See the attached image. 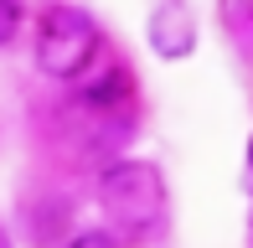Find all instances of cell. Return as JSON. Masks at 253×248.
<instances>
[{"label": "cell", "mask_w": 253, "mask_h": 248, "mask_svg": "<svg viewBox=\"0 0 253 248\" xmlns=\"http://www.w3.org/2000/svg\"><path fill=\"white\" fill-rule=\"evenodd\" d=\"M248 186H253V140H248Z\"/></svg>", "instance_id": "52a82bcc"}, {"label": "cell", "mask_w": 253, "mask_h": 248, "mask_svg": "<svg viewBox=\"0 0 253 248\" xmlns=\"http://www.w3.org/2000/svg\"><path fill=\"white\" fill-rule=\"evenodd\" d=\"M222 21H227V31H243L253 21V0H222Z\"/></svg>", "instance_id": "5b68a950"}, {"label": "cell", "mask_w": 253, "mask_h": 248, "mask_svg": "<svg viewBox=\"0 0 253 248\" xmlns=\"http://www.w3.org/2000/svg\"><path fill=\"white\" fill-rule=\"evenodd\" d=\"M98 207L114 222V233L140 238L166 212V181H160V171L150 161H114L98 176Z\"/></svg>", "instance_id": "6da1fadb"}, {"label": "cell", "mask_w": 253, "mask_h": 248, "mask_svg": "<svg viewBox=\"0 0 253 248\" xmlns=\"http://www.w3.org/2000/svg\"><path fill=\"white\" fill-rule=\"evenodd\" d=\"M150 47L160 57H170V62L197 52V16H191L186 0H160L150 10Z\"/></svg>", "instance_id": "3957f363"}, {"label": "cell", "mask_w": 253, "mask_h": 248, "mask_svg": "<svg viewBox=\"0 0 253 248\" xmlns=\"http://www.w3.org/2000/svg\"><path fill=\"white\" fill-rule=\"evenodd\" d=\"M98 57V26L83 5H47L37 16V67L57 83H78Z\"/></svg>", "instance_id": "7a4b0ae2"}, {"label": "cell", "mask_w": 253, "mask_h": 248, "mask_svg": "<svg viewBox=\"0 0 253 248\" xmlns=\"http://www.w3.org/2000/svg\"><path fill=\"white\" fill-rule=\"evenodd\" d=\"M21 31V5L16 0H0V47H10Z\"/></svg>", "instance_id": "277c9868"}, {"label": "cell", "mask_w": 253, "mask_h": 248, "mask_svg": "<svg viewBox=\"0 0 253 248\" xmlns=\"http://www.w3.org/2000/svg\"><path fill=\"white\" fill-rule=\"evenodd\" d=\"M67 248H114V238H109V233H78Z\"/></svg>", "instance_id": "8992f818"}]
</instances>
